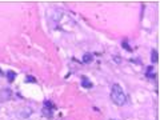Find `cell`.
<instances>
[{
    "label": "cell",
    "instance_id": "1",
    "mask_svg": "<svg viewBox=\"0 0 160 120\" xmlns=\"http://www.w3.org/2000/svg\"><path fill=\"white\" fill-rule=\"evenodd\" d=\"M111 99L116 106H124L127 103V96L124 93L123 88L119 84H113L111 89Z\"/></svg>",
    "mask_w": 160,
    "mask_h": 120
},
{
    "label": "cell",
    "instance_id": "2",
    "mask_svg": "<svg viewBox=\"0 0 160 120\" xmlns=\"http://www.w3.org/2000/svg\"><path fill=\"white\" fill-rule=\"evenodd\" d=\"M92 59H93V57H92L91 53H86V55L83 56V63H87V64H88V63H91V61H92Z\"/></svg>",
    "mask_w": 160,
    "mask_h": 120
},
{
    "label": "cell",
    "instance_id": "3",
    "mask_svg": "<svg viewBox=\"0 0 160 120\" xmlns=\"http://www.w3.org/2000/svg\"><path fill=\"white\" fill-rule=\"evenodd\" d=\"M7 77H8V80L12 83V81L16 79V73H15L13 71H8V72H7Z\"/></svg>",
    "mask_w": 160,
    "mask_h": 120
},
{
    "label": "cell",
    "instance_id": "4",
    "mask_svg": "<svg viewBox=\"0 0 160 120\" xmlns=\"http://www.w3.org/2000/svg\"><path fill=\"white\" fill-rule=\"evenodd\" d=\"M81 86H83L84 88H92V83H89L87 79H83V83H81Z\"/></svg>",
    "mask_w": 160,
    "mask_h": 120
},
{
    "label": "cell",
    "instance_id": "5",
    "mask_svg": "<svg viewBox=\"0 0 160 120\" xmlns=\"http://www.w3.org/2000/svg\"><path fill=\"white\" fill-rule=\"evenodd\" d=\"M152 63H157V51L156 49L152 51Z\"/></svg>",
    "mask_w": 160,
    "mask_h": 120
},
{
    "label": "cell",
    "instance_id": "6",
    "mask_svg": "<svg viewBox=\"0 0 160 120\" xmlns=\"http://www.w3.org/2000/svg\"><path fill=\"white\" fill-rule=\"evenodd\" d=\"M26 81H27V83H35V81H36V79H35L33 76H27Z\"/></svg>",
    "mask_w": 160,
    "mask_h": 120
},
{
    "label": "cell",
    "instance_id": "7",
    "mask_svg": "<svg viewBox=\"0 0 160 120\" xmlns=\"http://www.w3.org/2000/svg\"><path fill=\"white\" fill-rule=\"evenodd\" d=\"M123 47L127 49V51H131V47H129V44L127 43V41H123Z\"/></svg>",
    "mask_w": 160,
    "mask_h": 120
},
{
    "label": "cell",
    "instance_id": "8",
    "mask_svg": "<svg viewBox=\"0 0 160 120\" xmlns=\"http://www.w3.org/2000/svg\"><path fill=\"white\" fill-rule=\"evenodd\" d=\"M0 75H3V72H1V69H0Z\"/></svg>",
    "mask_w": 160,
    "mask_h": 120
},
{
    "label": "cell",
    "instance_id": "9",
    "mask_svg": "<svg viewBox=\"0 0 160 120\" xmlns=\"http://www.w3.org/2000/svg\"><path fill=\"white\" fill-rule=\"evenodd\" d=\"M109 120H115V119H109Z\"/></svg>",
    "mask_w": 160,
    "mask_h": 120
}]
</instances>
